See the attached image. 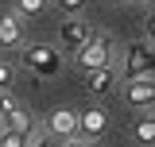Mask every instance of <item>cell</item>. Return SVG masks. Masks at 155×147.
<instances>
[{
  "mask_svg": "<svg viewBox=\"0 0 155 147\" xmlns=\"http://www.w3.org/2000/svg\"><path fill=\"white\" fill-rule=\"evenodd\" d=\"M74 62H78L85 74L105 70V66H113V43H109L105 35H89V39L74 51Z\"/></svg>",
  "mask_w": 155,
  "mask_h": 147,
  "instance_id": "7a4b0ae2",
  "label": "cell"
},
{
  "mask_svg": "<svg viewBox=\"0 0 155 147\" xmlns=\"http://www.w3.org/2000/svg\"><path fill=\"white\" fill-rule=\"evenodd\" d=\"M47 136H54V139H78V112L54 109L47 116Z\"/></svg>",
  "mask_w": 155,
  "mask_h": 147,
  "instance_id": "ba28073f",
  "label": "cell"
},
{
  "mask_svg": "<svg viewBox=\"0 0 155 147\" xmlns=\"http://www.w3.org/2000/svg\"><path fill=\"white\" fill-rule=\"evenodd\" d=\"M136 4H147V0H136Z\"/></svg>",
  "mask_w": 155,
  "mask_h": 147,
  "instance_id": "ac0fdd59",
  "label": "cell"
},
{
  "mask_svg": "<svg viewBox=\"0 0 155 147\" xmlns=\"http://www.w3.org/2000/svg\"><path fill=\"white\" fill-rule=\"evenodd\" d=\"M66 147H93V143H81V139H70Z\"/></svg>",
  "mask_w": 155,
  "mask_h": 147,
  "instance_id": "e0dca14e",
  "label": "cell"
},
{
  "mask_svg": "<svg viewBox=\"0 0 155 147\" xmlns=\"http://www.w3.org/2000/svg\"><path fill=\"white\" fill-rule=\"evenodd\" d=\"M136 139H140V143H151V139H155V120H151V112L136 120Z\"/></svg>",
  "mask_w": 155,
  "mask_h": 147,
  "instance_id": "8fae6325",
  "label": "cell"
},
{
  "mask_svg": "<svg viewBox=\"0 0 155 147\" xmlns=\"http://www.w3.org/2000/svg\"><path fill=\"white\" fill-rule=\"evenodd\" d=\"M89 35H93V27H89L81 16H66L62 23H58V43H62L66 51H78Z\"/></svg>",
  "mask_w": 155,
  "mask_h": 147,
  "instance_id": "5b68a950",
  "label": "cell"
},
{
  "mask_svg": "<svg viewBox=\"0 0 155 147\" xmlns=\"http://www.w3.org/2000/svg\"><path fill=\"white\" fill-rule=\"evenodd\" d=\"M113 4H116V0H113Z\"/></svg>",
  "mask_w": 155,
  "mask_h": 147,
  "instance_id": "d6986e66",
  "label": "cell"
},
{
  "mask_svg": "<svg viewBox=\"0 0 155 147\" xmlns=\"http://www.w3.org/2000/svg\"><path fill=\"white\" fill-rule=\"evenodd\" d=\"M124 97H128V105H136V109H151V101H155V85H151V77L124 81Z\"/></svg>",
  "mask_w": 155,
  "mask_h": 147,
  "instance_id": "9c48e42d",
  "label": "cell"
},
{
  "mask_svg": "<svg viewBox=\"0 0 155 147\" xmlns=\"http://www.w3.org/2000/svg\"><path fill=\"white\" fill-rule=\"evenodd\" d=\"M19 51H23V70H27V74H39V77H54V74H62V66H66L62 51L43 47V43L19 47Z\"/></svg>",
  "mask_w": 155,
  "mask_h": 147,
  "instance_id": "6da1fadb",
  "label": "cell"
},
{
  "mask_svg": "<svg viewBox=\"0 0 155 147\" xmlns=\"http://www.w3.org/2000/svg\"><path fill=\"white\" fill-rule=\"evenodd\" d=\"M27 139H31L27 147H58V143H62V139H54V136H43V132H31Z\"/></svg>",
  "mask_w": 155,
  "mask_h": 147,
  "instance_id": "5bb4252c",
  "label": "cell"
},
{
  "mask_svg": "<svg viewBox=\"0 0 155 147\" xmlns=\"http://www.w3.org/2000/svg\"><path fill=\"white\" fill-rule=\"evenodd\" d=\"M89 89L101 97V93H113L116 89V74H113V66H105V70H93L89 74Z\"/></svg>",
  "mask_w": 155,
  "mask_h": 147,
  "instance_id": "30bf717a",
  "label": "cell"
},
{
  "mask_svg": "<svg viewBox=\"0 0 155 147\" xmlns=\"http://www.w3.org/2000/svg\"><path fill=\"white\" fill-rule=\"evenodd\" d=\"M12 77H16V74H12V66H8V62H0V93L12 89Z\"/></svg>",
  "mask_w": 155,
  "mask_h": 147,
  "instance_id": "2e32d148",
  "label": "cell"
},
{
  "mask_svg": "<svg viewBox=\"0 0 155 147\" xmlns=\"http://www.w3.org/2000/svg\"><path fill=\"white\" fill-rule=\"evenodd\" d=\"M105 128H109V116H105L101 109L78 112V139H81V143H93L97 136H105Z\"/></svg>",
  "mask_w": 155,
  "mask_h": 147,
  "instance_id": "8992f818",
  "label": "cell"
},
{
  "mask_svg": "<svg viewBox=\"0 0 155 147\" xmlns=\"http://www.w3.org/2000/svg\"><path fill=\"white\" fill-rule=\"evenodd\" d=\"M47 4H51V0H19V12H23V16H43Z\"/></svg>",
  "mask_w": 155,
  "mask_h": 147,
  "instance_id": "4fadbf2b",
  "label": "cell"
},
{
  "mask_svg": "<svg viewBox=\"0 0 155 147\" xmlns=\"http://www.w3.org/2000/svg\"><path fill=\"white\" fill-rule=\"evenodd\" d=\"M31 139L23 132H12V128H0V147H27Z\"/></svg>",
  "mask_w": 155,
  "mask_h": 147,
  "instance_id": "7c38bea8",
  "label": "cell"
},
{
  "mask_svg": "<svg viewBox=\"0 0 155 147\" xmlns=\"http://www.w3.org/2000/svg\"><path fill=\"white\" fill-rule=\"evenodd\" d=\"M23 43V19L16 12H0V51H19Z\"/></svg>",
  "mask_w": 155,
  "mask_h": 147,
  "instance_id": "52a82bcc",
  "label": "cell"
},
{
  "mask_svg": "<svg viewBox=\"0 0 155 147\" xmlns=\"http://www.w3.org/2000/svg\"><path fill=\"white\" fill-rule=\"evenodd\" d=\"M0 128H12V132H23V136H31L35 132V116L31 109L16 101L12 93H0Z\"/></svg>",
  "mask_w": 155,
  "mask_h": 147,
  "instance_id": "3957f363",
  "label": "cell"
},
{
  "mask_svg": "<svg viewBox=\"0 0 155 147\" xmlns=\"http://www.w3.org/2000/svg\"><path fill=\"white\" fill-rule=\"evenodd\" d=\"M54 4H58V12H66V16H78L85 8V0H54Z\"/></svg>",
  "mask_w": 155,
  "mask_h": 147,
  "instance_id": "9a60e30c",
  "label": "cell"
},
{
  "mask_svg": "<svg viewBox=\"0 0 155 147\" xmlns=\"http://www.w3.org/2000/svg\"><path fill=\"white\" fill-rule=\"evenodd\" d=\"M124 81H140V77H151V39L147 43H132L128 51H124Z\"/></svg>",
  "mask_w": 155,
  "mask_h": 147,
  "instance_id": "277c9868",
  "label": "cell"
}]
</instances>
